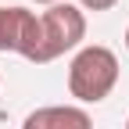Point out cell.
Masks as SVG:
<instances>
[{"label": "cell", "instance_id": "cell-8", "mask_svg": "<svg viewBox=\"0 0 129 129\" xmlns=\"http://www.w3.org/2000/svg\"><path fill=\"white\" fill-rule=\"evenodd\" d=\"M125 129H129V118H125Z\"/></svg>", "mask_w": 129, "mask_h": 129}, {"label": "cell", "instance_id": "cell-1", "mask_svg": "<svg viewBox=\"0 0 129 129\" xmlns=\"http://www.w3.org/2000/svg\"><path fill=\"white\" fill-rule=\"evenodd\" d=\"M118 83V57L111 47H79L68 64V93L79 104H101Z\"/></svg>", "mask_w": 129, "mask_h": 129}, {"label": "cell", "instance_id": "cell-7", "mask_svg": "<svg viewBox=\"0 0 129 129\" xmlns=\"http://www.w3.org/2000/svg\"><path fill=\"white\" fill-rule=\"evenodd\" d=\"M125 50H129V29H125Z\"/></svg>", "mask_w": 129, "mask_h": 129}, {"label": "cell", "instance_id": "cell-4", "mask_svg": "<svg viewBox=\"0 0 129 129\" xmlns=\"http://www.w3.org/2000/svg\"><path fill=\"white\" fill-rule=\"evenodd\" d=\"M25 7H0V54H18Z\"/></svg>", "mask_w": 129, "mask_h": 129}, {"label": "cell", "instance_id": "cell-6", "mask_svg": "<svg viewBox=\"0 0 129 129\" xmlns=\"http://www.w3.org/2000/svg\"><path fill=\"white\" fill-rule=\"evenodd\" d=\"M36 4H47V7H50V4H61V0H36Z\"/></svg>", "mask_w": 129, "mask_h": 129}, {"label": "cell", "instance_id": "cell-5", "mask_svg": "<svg viewBox=\"0 0 129 129\" xmlns=\"http://www.w3.org/2000/svg\"><path fill=\"white\" fill-rule=\"evenodd\" d=\"M118 0H79V7H86V11H111Z\"/></svg>", "mask_w": 129, "mask_h": 129}, {"label": "cell", "instance_id": "cell-2", "mask_svg": "<svg viewBox=\"0 0 129 129\" xmlns=\"http://www.w3.org/2000/svg\"><path fill=\"white\" fill-rule=\"evenodd\" d=\"M86 40V14L75 4H50L40 14V50L32 64L57 61L61 54L75 50Z\"/></svg>", "mask_w": 129, "mask_h": 129}, {"label": "cell", "instance_id": "cell-3", "mask_svg": "<svg viewBox=\"0 0 129 129\" xmlns=\"http://www.w3.org/2000/svg\"><path fill=\"white\" fill-rule=\"evenodd\" d=\"M22 129H93V118L79 104H47L25 115Z\"/></svg>", "mask_w": 129, "mask_h": 129}]
</instances>
